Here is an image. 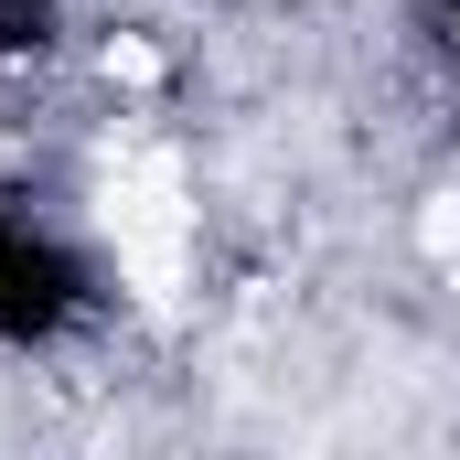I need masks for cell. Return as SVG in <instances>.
Listing matches in <instances>:
<instances>
[{"instance_id":"obj_1","label":"cell","mask_w":460,"mask_h":460,"mask_svg":"<svg viewBox=\"0 0 460 460\" xmlns=\"http://www.w3.org/2000/svg\"><path fill=\"white\" fill-rule=\"evenodd\" d=\"M439 279H450V289H460V246H450V257H439Z\"/></svg>"}]
</instances>
